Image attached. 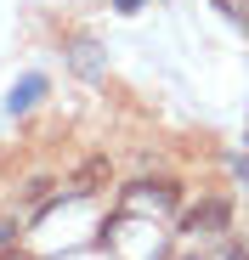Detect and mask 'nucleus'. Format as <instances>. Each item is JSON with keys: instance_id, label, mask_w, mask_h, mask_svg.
<instances>
[{"instance_id": "4", "label": "nucleus", "mask_w": 249, "mask_h": 260, "mask_svg": "<svg viewBox=\"0 0 249 260\" xmlns=\"http://www.w3.org/2000/svg\"><path fill=\"white\" fill-rule=\"evenodd\" d=\"M74 57H79L74 68H79V74H85V79H97V74H102V51L91 46V40H74Z\"/></svg>"}, {"instance_id": "6", "label": "nucleus", "mask_w": 249, "mask_h": 260, "mask_svg": "<svg viewBox=\"0 0 249 260\" xmlns=\"http://www.w3.org/2000/svg\"><path fill=\"white\" fill-rule=\"evenodd\" d=\"M215 6H221V12L232 17V23H249V17H243V0H215Z\"/></svg>"}, {"instance_id": "2", "label": "nucleus", "mask_w": 249, "mask_h": 260, "mask_svg": "<svg viewBox=\"0 0 249 260\" xmlns=\"http://www.w3.org/2000/svg\"><path fill=\"white\" fill-rule=\"evenodd\" d=\"M34 102H46V74H23V79L12 85V96H6V113L17 119V113H28Z\"/></svg>"}, {"instance_id": "5", "label": "nucleus", "mask_w": 249, "mask_h": 260, "mask_svg": "<svg viewBox=\"0 0 249 260\" xmlns=\"http://www.w3.org/2000/svg\"><path fill=\"white\" fill-rule=\"evenodd\" d=\"M12 243H17V221H0V254H6Z\"/></svg>"}, {"instance_id": "7", "label": "nucleus", "mask_w": 249, "mask_h": 260, "mask_svg": "<svg viewBox=\"0 0 249 260\" xmlns=\"http://www.w3.org/2000/svg\"><path fill=\"white\" fill-rule=\"evenodd\" d=\"M113 6H119V12H142V0H113Z\"/></svg>"}, {"instance_id": "3", "label": "nucleus", "mask_w": 249, "mask_h": 260, "mask_svg": "<svg viewBox=\"0 0 249 260\" xmlns=\"http://www.w3.org/2000/svg\"><path fill=\"white\" fill-rule=\"evenodd\" d=\"M131 198H142V204H159V209H170L181 192H176V181H142V187H131Z\"/></svg>"}, {"instance_id": "1", "label": "nucleus", "mask_w": 249, "mask_h": 260, "mask_svg": "<svg viewBox=\"0 0 249 260\" xmlns=\"http://www.w3.org/2000/svg\"><path fill=\"white\" fill-rule=\"evenodd\" d=\"M232 221V198H204L198 209L181 215V232H221Z\"/></svg>"}, {"instance_id": "8", "label": "nucleus", "mask_w": 249, "mask_h": 260, "mask_svg": "<svg viewBox=\"0 0 249 260\" xmlns=\"http://www.w3.org/2000/svg\"><path fill=\"white\" fill-rule=\"evenodd\" d=\"M232 164H238V176H243V181H249V158H243V153H238V158H232Z\"/></svg>"}]
</instances>
